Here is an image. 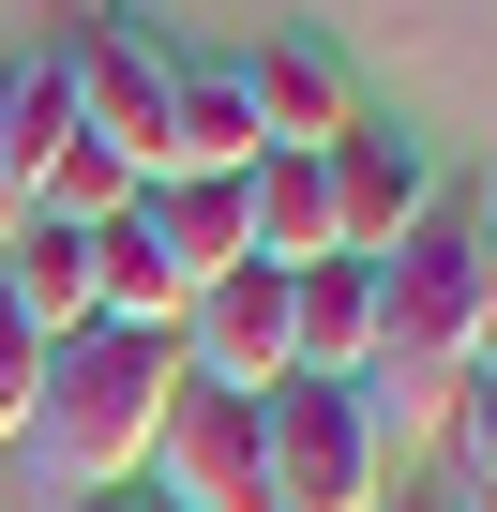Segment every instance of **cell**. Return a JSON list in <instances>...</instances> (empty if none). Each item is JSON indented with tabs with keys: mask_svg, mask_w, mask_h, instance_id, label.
Returning a JSON list of instances; mask_svg holds the SVG:
<instances>
[{
	"mask_svg": "<svg viewBox=\"0 0 497 512\" xmlns=\"http://www.w3.org/2000/svg\"><path fill=\"white\" fill-rule=\"evenodd\" d=\"M482 362H497V241H482V211L437 196L377 256V377H392V407H452Z\"/></svg>",
	"mask_w": 497,
	"mask_h": 512,
	"instance_id": "cell-1",
	"label": "cell"
},
{
	"mask_svg": "<svg viewBox=\"0 0 497 512\" xmlns=\"http://www.w3.org/2000/svg\"><path fill=\"white\" fill-rule=\"evenodd\" d=\"M166 407H181V347H166V332H76V347H46L31 437H46L61 497H136Z\"/></svg>",
	"mask_w": 497,
	"mask_h": 512,
	"instance_id": "cell-2",
	"label": "cell"
},
{
	"mask_svg": "<svg viewBox=\"0 0 497 512\" xmlns=\"http://www.w3.org/2000/svg\"><path fill=\"white\" fill-rule=\"evenodd\" d=\"M377 497H392V407L377 392H332V377L257 392V512H377Z\"/></svg>",
	"mask_w": 497,
	"mask_h": 512,
	"instance_id": "cell-3",
	"label": "cell"
},
{
	"mask_svg": "<svg viewBox=\"0 0 497 512\" xmlns=\"http://www.w3.org/2000/svg\"><path fill=\"white\" fill-rule=\"evenodd\" d=\"M46 61H61V91H76V136L121 151V166L151 181V151H166V91H181V46H166L151 16H106V31H76V46H46Z\"/></svg>",
	"mask_w": 497,
	"mask_h": 512,
	"instance_id": "cell-4",
	"label": "cell"
},
{
	"mask_svg": "<svg viewBox=\"0 0 497 512\" xmlns=\"http://www.w3.org/2000/svg\"><path fill=\"white\" fill-rule=\"evenodd\" d=\"M317 181H332V256H362V272H377V256L437 211V151L422 136H392V121H347L332 151H317Z\"/></svg>",
	"mask_w": 497,
	"mask_h": 512,
	"instance_id": "cell-5",
	"label": "cell"
},
{
	"mask_svg": "<svg viewBox=\"0 0 497 512\" xmlns=\"http://www.w3.org/2000/svg\"><path fill=\"white\" fill-rule=\"evenodd\" d=\"M151 497H166V512H257V407L181 377V407H166V437H151Z\"/></svg>",
	"mask_w": 497,
	"mask_h": 512,
	"instance_id": "cell-6",
	"label": "cell"
},
{
	"mask_svg": "<svg viewBox=\"0 0 497 512\" xmlns=\"http://www.w3.org/2000/svg\"><path fill=\"white\" fill-rule=\"evenodd\" d=\"M241 76V106H257V136L272 151H332L347 121H362V76H347V46L332 31H272L257 61H226Z\"/></svg>",
	"mask_w": 497,
	"mask_h": 512,
	"instance_id": "cell-7",
	"label": "cell"
},
{
	"mask_svg": "<svg viewBox=\"0 0 497 512\" xmlns=\"http://www.w3.org/2000/svg\"><path fill=\"white\" fill-rule=\"evenodd\" d=\"M91 302H106V241L91 226H16V241H0V317H16L31 347H76L91 332Z\"/></svg>",
	"mask_w": 497,
	"mask_h": 512,
	"instance_id": "cell-8",
	"label": "cell"
},
{
	"mask_svg": "<svg viewBox=\"0 0 497 512\" xmlns=\"http://www.w3.org/2000/svg\"><path fill=\"white\" fill-rule=\"evenodd\" d=\"M287 377L377 392V272H362V256H317V272H287Z\"/></svg>",
	"mask_w": 497,
	"mask_h": 512,
	"instance_id": "cell-9",
	"label": "cell"
},
{
	"mask_svg": "<svg viewBox=\"0 0 497 512\" xmlns=\"http://www.w3.org/2000/svg\"><path fill=\"white\" fill-rule=\"evenodd\" d=\"M61 151H76V91H61V61L31 46V61H0V241L46 211V166H61Z\"/></svg>",
	"mask_w": 497,
	"mask_h": 512,
	"instance_id": "cell-10",
	"label": "cell"
},
{
	"mask_svg": "<svg viewBox=\"0 0 497 512\" xmlns=\"http://www.w3.org/2000/svg\"><path fill=\"white\" fill-rule=\"evenodd\" d=\"M257 106H241V76L226 61H181V91H166V151H151V181H257Z\"/></svg>",
	"mask_w": 497,
	"mask_h": 512,
	"instance_id": "cell-11",
	"label": "cell"
},
{
	"mask_svg": "<svg viewBox=\"0 0 497 512\" xmlns=\"http://www.w3.org/2000/svg\"><path fill=\"white\" fill-rule=\"evenodd\" d=\"M121 226H136L166 272H181V302H196V287H226L241 256H257V241H241V181H151Z\"/></svg>",
	"mask_w": 497,
	"mask_h": 512,
	"instance_id": "cell-12",
	"label": "cell"
},
{
	"mask_svg": "<svg viewBox=\"0 0 497 512\" xmlns=\"http://www.w3.org/2000/svg\"><path fill=\"white\" fill-rule=\"evenodd\" d=\"M136 196H151V181H136L121 151H91V136H76L61 166H46V226H91V241H106V226L136 211Z\"/></svg>",
	"mask_w": 497,
	"mask_h": 512,
	"instance_id": "cell-13",
	"label": "cell"
},
{
	"mask_svg": "<svg viewBox=\"0 0 497 512\" xmlns=\"http://www.w3.org/2000/svg\"><path fill=\"white\" fill-rule=\"evenodd\" d=\"M437 422H452V467H467V482H497V362H482V377H467Z\"/></svg>",
	"mask_w": 497,
	"mask_h": 512,
	"instance_id": "cell-14",
	"label": "cell"
},
{
	"mask_svg": "<svg viewBox=\"0 0 497 512\" xmlns=\"http://www.w3.org/2000/svg\"><path fill=\"white\" fill-rule=\"evenodd\" d=\"M31 392H46V347L0 317V437H31Z\"/></svg>",
	"mask_w": 497,
	"mask_h": 512,
	"instance_id": "cell-15",
	"label": "cell"
},
{
	"mask_svg": "<svg viewBox=\"0 0 497 512\" xmlns=\"http://www.w3.org/2000/svg\"><path fill=\"white\" fill-rule=\"evenodd\" d=\"M31 16H46V31L76 46V31H106V16H136V0H31Z\"/></svg>",
	"mask_w": 497,
	"mask_h": 512,
	"instance_id": "cell-16",
	"label": "cell"
},
{
	"mask_svg": "<svg viewBox=\"0 0 497 512\" xmlns=\"http://www.w3.org/2000/svg\"><path fill=\"white\" fill-rule=\"evenodd\" d=\"M377 512H467V497H452V482H392Z\"/></svg>",
	"mask_w": 497,
	"mask_h": 512,
	"instance_id": "cell-17",
	"label": "cell"
},
{
	"mask_svg": "<svg viewBox=\"0 0 497 512\" xmlns=\"http://www.w3.org/2000/svg\"><path fill=\"white\" fill-rule=\"evenodd\" d=\"M61 512H151V497H61Z\"/></svg>",
	"mask_w": 497,
	"mask_h": 512,
	"instance_id": "cell-18",
	"label": "cell"
},
{
	"mask_svg": "<svg viewBox=\"0 0 497 512\" xmlns=\"http://www.w3.org/2000/svg\"><path fill=\"white\" fill-rule=\"evenodd\" d=\"M482 241H497V181H482Z\"/></svg>",
	"mask_w": 497,
	"mask_h": 512,
	"instance_id": "cell-19",
	"label": "cell"
},
{
	"mask_svg": "<svg viewBox=\"0 0 497 512\" xmlns=\"http://www.w3.org/2000/svg\"><path fill=\"white\" fill-rule=\"evenodd\" d=\"M151 512H166V497H151Z\"/></svg>",
	"mask_w": 497,
	"mask_h": 512,
	"instance_id": "cell-20",
	"label": "cell"
}]
</instances>
